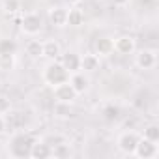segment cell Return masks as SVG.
<instances>
[{
	"label": "cell",
	"instance_id": "cell-29",
	"mask_svg": "<svg viewBox=\"0 0 159 159\" xmlns=\"http://www.w3.org/2000/svg\"><path fill=\"white\" fill-rule=\"evenodd\" d=\"M66 2L69 4V8H73V6H77L79 2H81V0H66Z\"/></svg>",
	"mask_w": 159,
	"mask_h": 159
},
{
	"label": "cell",
	"instance_id": "cell-3",
	"mask_svg": "<svg viewBox=\"0 0 159 159\" xmlns=\"http://www.w3.org/2000/svg\"><path fill=\"white\" fill-rule=\"evenodd\" d=\"M41 28H43V21H41V17L38 13L28 11V13L23 15V19H21V30L26 36H38L41 32Z\"/></svg>",
	"mask_w": 159,
	"mask_h": 159
},
{
	"label": "cell",
	"instance_id": "cell-14",
	"mask_svg": "<svg viewBox=\"0 0 159 159\" xmlns=\"http://www.w3.org/2000/svg\"><path fill=\"white\" fill-rule=\"evenodd\" d=\"M96 69H99V56H98V54H92V52L83 54V56H81V71L92 73V71H96Z\"/></svg>",
	"mask_w": 159,
	"mask_h": 159
},
{
	"label": "cell",
	"instance_id": "cell-10",
	"mask_svg": "<svg viewBox=\"0 0 159 159\" xmlns=\"http://www.w3.org/2000/svg\"><path fill=\"white\" fill-rule=\"evenodd\" d=\"M135 62H137V66H139L140 69H152V67H155V64H157V54H155V51H152V49H142V51L137 52Z\"/></svg>",
	"mask_w": 159,
	"mask_h": 159
},
{
	"label": "cell",
	"instance_id": "cell-23",
	"mask_svg": "<svg viewBox=\"0 0 159 159\" xmlns=\"http://www.w3.org/2000/svg\"><path fill=\"white\" fill-rule=\"evenodd\" d=\"M2 10L6 13H17L21 10V0H4V2H2Z\"/></svg>",
	"mask_w": 159,
	"mask_h": 159
},
{
	"label": "cell",
	"instance_id": "cell-11",
	"mask_svg": "<svg viewBox=\"0 0 159 159\" xmlns=\"http://www.w3.org/2000/svg\"><path fill=\"white\" fill-rule=\"evenodd\" d=\"M49 23L56 28H62V26H67V10L62 8V6H56V8H51L49 10Z\"/></svg>",
	"mask_w": 159,
	"mask_h": 159
},
{
	"label": "cell",
	"instance_id": "cell-21",
	"mask_svg": "<svg viewBox=\"0 0 159 159\" xmlns=\"http://www.w3.org/2000/svg\"><path fill=\"white\" fill-rule=\"evenodd\" d=\"M17 43L15 39H0V54H15Z\"/></svg>",
	"mask_w": 159,
	"mask_h": 159
},
{
	"label": "cell",
	"instance_id": "cell-19",
	"mask_svg": "<svg viewBox=\"0 0 159 159\" xmlns=\"http://www.w3.org/2000/svg\"><path fill=\"white\" fill-rule=\"evenodd\" d=\"M142 139H148L152 142H159V125L157 124H150L144 127L142 131Z\"/></svg>",
	"mask_w": 159,
	"mask_h": 159
},
{
	"label": "cell",
	"instance_id": "cell-26",
	"mask_svg": "<svg viewBox=\"0 0 159 159\" xmlns=\"http://www.w3.org/2000/svg\"><path fill=\"white\" fill-rule=\"evenodd\" d=\"M103 114H105L107 120H116V118L120 116V109L114 107V105H111V107H107V109L103 111Z\"/></svg>",
	"mask_w": 159,
	"mask_h": 159
},
{
	"label": "cell",
	"instance_id": "cell-4",
	"mask_svg": "<svg viewBox=\"0 0 159 159\" xmlns=\"http://www.w3.org/2000/svg\"><path fill=\"white\" fill-rule=\"evenodd\" d=\"M139 139H140L139 133H135V131H124V133L118 137V140H116L118 150H120L122 153H125V155H133Z\"/></svg>",
	"mask_w": 159,
	"mask_h": 159
},
{
	"label": "cell",
	"instance_id": "cell-5",
	"mask_svg": "<svg viewBox=\"0 0 159 159\" xmlns=\"http://www.w3.org/2000/svg\"><path fill=\"white\" fill-rule=\"evenodd\" d=\"M157 142H152V140H148V139H139V142H137V146H135V152H133V155L135 157H139V159H153L155 155H157Z\"/></svg>",
	"mask_w": 159,
	"mask_h": 159
},
{
	"label": "cell",
	"instance_id": "cell-15",
	"mask_svg": "<svg viewBox=\"0 0 159 159\" xmlns=\"http://www.w3.org/2000/svg\"><path fill=\"white\" fill-rule=\"evenodd\" d=\"M114 52L111 38H98L96 39V54L98 56H111Z\"/></svg>",
	"mask_w": 159,
	"mask_h": 159
},
{
	"label": "cell",
	"instance_id": "cell-28",
	"mask_svg": "<svg viewBox=\"0 0 159 159\" xmlns=\"http://www.w3.org/2000/svg\"><path fill=\"white\" fill-rule=\"evenodd\" d=\"M112 4L118 6V8H125V6L129 4V0H112Z\"/></svg>",
	"mask_w": 159,
	"mask_h": 159
},
{
	"label": "cell",
	"instance_id": "cell-13",
	"mask_svg": "<svg viewBox=\"0 0 159 159\" xmlns=\"http://www.w3.org/2000/svg\"><path fill=\"white\" fill-rule=\"evenodd\" d=\"M60 54H62V47H60L58 41H54V39L43 41V56H45V58H49V60H58Z\"/></svg>",
	"mask_w": 159,
	"mask_h": 159
},
{
	"label": "cell",
	"instance_id": "cell-12",
	"mask_svg": "<svg viewBox=\"0 0 159 159\" xmlns=\"http://www.w3.org/2000/svg\"><path fill=\"white\" fill-rule=\"evenodd\" d=\"M51 146L45 140H34L32 148H30V157L32 159H49L51 157Z\"/></svg>",
	"mask_w": 159,
	"mask_h": 159
},
{
	"label": "cell",
	"instance_id": "cell-22",
	"mask_svg": "<svg viewBox=\"0 0 159 159\" xmlns=\"http://www.w3.org/2000/svg\"><path fill=\"white\" fill-rule=\"evenodd\" d=\"M15 66V54H0V69L8 71Z\"/></svg>",
	"mask_w": 159,
	"mask_h": 159
},
{
	"label": "cell",
	"instance_id": "cell-27",
	"mask_svg": "<svg viewBox=\"0 0 159 159\" xmlns=\"http://www.w3.org/2000/svg\"><path fill=\"white\" fill-rule=\"evenodd\" d=\"M6 127H8V124H6V118L0 114V135H4L6 133Z\"/></svg>",
	"mask_w": 159,
	"mask_h": 159
},
{
	"label": "cell",
	"instance_id": "cell-9",
	"mask_svg": "<svg viewBox=\"0 0 159 159\" xmlns=\"http://www.w3.org/2000/svg\"><path fill=\"white\" fill-rule=\"evenodd\" d=\"M112 47H114V52L118 54H133L137 49V43L131 36H118L116 39H112Z\"/></svg>",
	"mask_w": 159,
	"mask_h": 159
},
{
	"label": "cell",
	"instance_id": "cell-2",
	"mask_svg": "<svg viewBox=\"0 0 159 159\" xmlns=\"http://www.w3.org/2000/svg\"><path fill=\"white\" fill-rule=\"evenodd\" d=\"M67 79H69V71H67L58 60H51V64L43 69V81H45V84H49L51 88H54V86L66 83Z\"/></svg>",
	"mask_w": 159,
	"mask_h": 159
},
{
	"label": "cell",
	"instance_id": "cell-6",
	"mask_svg": "<svg viewBox=\"0 0 159 159\" xmlns=\"http://www.w3.org/2000/svg\"><path fill=\"white\" fill-rule=\"evenodd\" d=\"M67 83L73 86V90L77 92V96L88 92V88H90V79L84 75V71H75V73H71L69 79H67Z\"/></svg>",
	"mask_w": 159,
	"mask_h": 159
},
{
	"label": "cell",
	"instance_id": "cell-7",
	"mask_svg": "<svg viewBox=\"0 0 159 159\" xmlns=\"http://www.w3.org/2000/svg\"><path fill=\"white\" fill-rule=\"evenodd\" d=\"M52 92H54V99L62 101V103H73L77 99V92L73 90V86L67 81L62 83V84H58V86H54Z\"/></svg>",
	"mask_w": 159,
	"mask_h": 159
},
{
	"label": "cell",
	"instance_id": "cell-16",
	"mask_svg": "<svg viewBox=\"0 0 159 159\" xmlns=\"http://www.w3.org/2000/svg\"><path fill=\"white\" fill-rule=\"evenodd\" d=\"M67 26H81V25H84V11L83 10H79L77 6H73V8H69L67 10V23H66Z\"/></svg>",
	"mask_w": 159,
	"mask_h": 159
},
{
	"label": "cell",
	"instance_id": "cell-1",
	"mask_svg": "<svg viewBox=\"0 0 159 159\" xmlns=\"http://www.w3.org/2000/svg\"><path fill=\"white\" fill-rule=\"evenodd\" d=\"M34 144V139L28 133H17L10 139L8 142V152L11 157L23 159V157H30V148Z\"/></svg>",
	"mask_w": 159,
	"mask_h": 159
},
{
	"label": "cell",
	"instance_id": "cell-8",
	"mask_svg": "<svg viewBox=\"0 0 159 159\" xmlns=\"http://www.w3.org/2000/svg\"><path fill=\"white\" fill-rule=\"evenodd\" d=\"M58 60H60V64L69 71V75H71V73H75V71H81V54L75 52V51L62 52Z\"/></svg>",
	"mask_w": 159,
	"mask_h": 159
},
{
	"label": "cell",
	"instance_id": "cell-25",
	"mask_svg": "<svg viewBox=\"0 0 159 159\" xmlns=\"http://www.w3.org/2000/svg\"><path fill=\"white\" fill-rule=\"evenodd\" d=\"M43 140H45L51 148H54V146H58V144H62V142H67L66 137H62V135H49V137H45Z\"/></svg>",
	"mask_w": 159,
	"mask_h": 159
},
{
	"label": "cell",
	"instance_id": "cell-18",
	"mask_svg": "<svg viewBox=\"0 0 159 159\" xmlns=\"http://www.w3.org/2000/svg\"><path fill=\"white\" fill-rule=\"evenodd\" d=\"M26 54L30 58H41L43 56V41L39 39H30L26 43Z\"/></svg>",
	"mask_w": 159,
	"mask_h": 159
},
{
	"label": "cell",
	"instance_id": "cell-20",
	"mask_svg": "<svg viewBox=\"0 0 159 159\" xmlns=\"http://www.w3.org/2000/svg\"><path fill=\"white\" fill-rule=\"evenodd\" d=\"M51 150H52V152H51V157L64 159V157H69V155H71V148H69L67 142H62V144H58V146H54V148H51Z\"/></svg>",
	"mask_w": 159,
	"mask_h": 159
},
{
	"label": "cell",
	"instance_id": "cell-17",
	"mask_svg": "<svg viewBox=\"0 0 159 159\" xmlns=\"http://www.w3.org/2000/svg\"><path fill=\"white\" fill-rule=\"evenodd\" d=\"M71 105H73V103H62V101H56V105H54V109H52L54 116H56V118H62V120L71 118V116L75 114V111H73Z\"/></svg>",
	"mask_w": 159,
	"mask_h": 159
},
{
	"label": "cell",
	"instance_id": "cell-24",
	"mask_svg": "<svg viewBox=\"0 0 159 159\" xmlns=\"http://www.w3.org/2000/svg\"><path fill=\"white\" fill-rule=\"evenodd\" d=\"M10 111H11V99L6 94H0V114L6 116Z\"/></svg>",
	"mask_w": 159,
	"mask_h": 159
}]
</instances>
